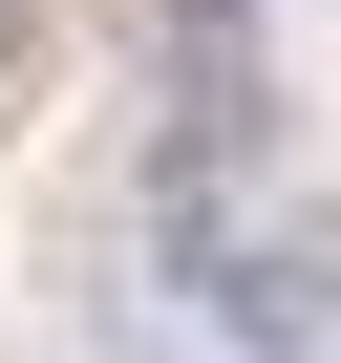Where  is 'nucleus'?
Returning <instances> with one entry per match:
<instances>
[{"label": "nucleus", "mask_w": 341, "mask_h": 363, "mask_svg": "<svg viewBox=\"0 0 341 363\" xmlns=\"http://www.w3.org/2000/svg\"><path fill=\"white\" fill-rule=\"evenodd\" d=\"M235 320H256V342H320V320H341V235H277V257H235Z\"/></svg>", "instance_id": "f257e3e1"}, {"label": "nucleus", "mask_w": 341, "mask_h": 363, "mask_svg": "<svg viewBox=\"0 0 341 363\" xmlns=\"http://www.w3.org/2000/svg\"><path fill=\"white\" fill-rule=\"evenodd\" d=\"M0 65H22V0H0Z\"/></svg>", "instance_id": "f03ea898"}]
</instances>
